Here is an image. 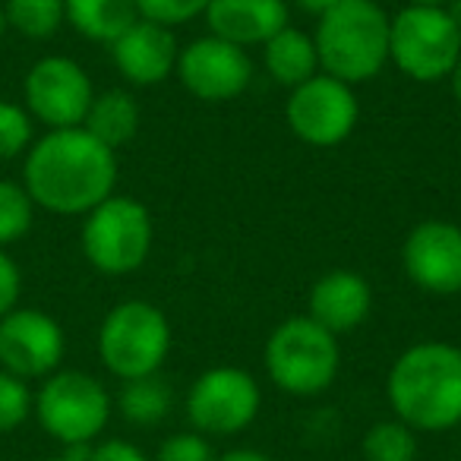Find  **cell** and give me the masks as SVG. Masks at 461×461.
<instances>
[{"instance_id": "cell-1", "label": "cell", "mask_w": 461, "mask_h": 461, "mask_svg": "<svg viewBox=\"0 0 461 461\" xmlns=\"http://www.w3.org/2000/svg\"><path fill=\"white\" fill-rule=\"evenodd\" d=\"M117 155L89 130H48L35 140L23 165V186L35 209L51 215H89L114 193Z\"/></svg>"}, {"instance_id": "cell-2", "label": "cell", "mask_w": 461, "mask_h": 461, "mask_svg": "<svg viewBox=\"0 0 461 461\" xmlns=\"http://www.w3.org/2000/svg\"><path fill=\"white\" fill-rule=\"evenodd\" d=\"M385 395L398 420L417 433H446L461 423V348L417 341L395 357Z\"/></svg>"}, {"instance_id": "cell-3", "label": "cell", "mask_w": 461, "mask_h": 461, "mask_svg": "<svg viewBox=\"0 0 461 461\" xmlns=\"http://www.w3.org/2000/svg\"><path fill=\"white\" fill-rule=\"evenodd\" d=\"M389 26L379 0H339L313 32L322 73L348 86L376 79L389 64Z\"/></svg>"}, {"instance_id": "cell-4", "label": "cell", "mask_w": 461, "mask_h": 461, "mask_svg": "<svg viewBox=\"0 0 461 461\" xmlns=\"http://www.w3.org/2000/svg\"><path fill=\"white\" fill-rule=\"evenodd\" d=\"M341 370L339 335L310 316H291L272 329L266 341V373L282 392L297 398L332 389Z\"/></svg>"}, {"instance_id": "cell-5", "label": "cell", "mask_w": 461, "mask_h": 461, "mask_svg": "<svg viewBox=\"0 0 461 461\" xmlns=\"http://www.w3.org/2000/svg\"><path fill=\"white\" fill-rule=\"evenodd\" d=\"M171 351V322L149 301H121L98 329V357L121 383L158 373Z\"/></svg>"}, {"instance_id": "cell-6", "label": "cell", "mask_w": 461, "mask_h": 461, "mask_svg": "<svg viewBox=\"0 0 461 461\" xmlns=\"http://www.w3.org/2000/svg\"><path fill=\"white\" fill-rule=\"evenodd\" d=\"M32 414L64 446H92L111 420V395L92 373L54 370L35 392Z\"/></svg>"}, {"instance_id": "cell-7", "label": "cell", "mask_w": 461, "mask_h": 461, "mask_svg": "<svg viewBox=\"0 0 461 461\" xmlns=\"http://www.w3.org/2000/svg\"><path fill=\"white\" fill-rule=\"evenodd\" d=\"M83 257L104 276H130L142 269L152 250V215L133 196L111 193L89 215H83Z\"/></svg>"}, {"instance_id": "cell-8", "label": "cell", "mask_w": 461, "mask_h": 461, "mask_svg": "<svg viewBox=\"0 0 461 461\" xmlns=\"http://www.w3.org/2000/svg\"><path fill=\"white\" fill-rule=\"evenodd\" d=\"M461 58V29L446 10L404 7L392 16L389 60L414 83L448 79Z\"/></svg>"}, {"instance_id": "cell-9", "label": "cell", "mask_w": 461, "mask_h": 461, "mask_svg": "<svg viewBox=\"0 0 461 461\" xmlns=\"http://www.w3.org/2000/svg\"><path fill=\"white\" fill-rule=\"evenodd\" d=\"M263 408V392L244 366H212L199 373L186 395V417L193 429L209 439H228L250 427Z\"/></svg>"}, {"instance_id": "cell-10", "label": "cell", "mask_w": 461, "mask_h": 461, "mask_svg": "<svg viewBox=\"0 0 461 461\" xmlns=\"http://www.w3.org/2000/svg\"><path fill=\"white\" fill-rule=\"evenodd\" d=\"M360 117V104L354 95V86L316 73L313 79L291 89L288 104H285V121L291 133L313 149L341 146L354 133Z\"/></svg>"}, {"instance_id": "cell-11", "label": "cell", "mask_w": 461, "mask_h": 461, "mask_svg": "<svg viewBox=\"0 0 461 461\" xmlns=\"http://www.w3.org/2000/svg\"><path fill=\"white\" fill-rule=\"evenodd\" d=\"M23 95H26V111L32 121L45 123L48 130H70L83 127L89 104L95 98L92 79L77 60L60 58H41L32 64L23 83Z\"/></svg>"}, {"instance_id": "cell-12", "label": "cell", "mask_w": 461, "mask_h": 461, "mask_svg": "<svg viewBox=\"0 0 461 461\" xmlns=\"http://www.w3.org/2000/svg\"><path fill=\"white\" fill-rule=\"evenodd\" d=\"M174 73L193 98L218 104L244 95L250 89L253 60L247 48L230 45L218 35H203V39L180 48Z\"/></svg>"}, {"instance_id": "cell-13", "label": "cell", "mask_w": 461, "mask_h": 461, "mask_svg": "<svg viewBox=\"0 0 461 461\" xmlns=\"http://www.w3.org/2000/svg\"><path fill=\"white\" fill-rule=\"evenodd\" d=\"M67 335L54 316L35 307H14L0 320V370L20 379H45L60 370Z\"/></svg>"}, {"instance_id": "cell-14", "label": "cell", "mask_w": 461, "mask_h": 461, "mask_svg": "<svg viewBox=\"0 0 461 461\" xmlns=\"http://www.w3.org/2000/svg\"><path fill=\"white\" fill-rule=\"evenodd\" d=\"M404 276L414 288L436 297L461 291V228L455 221L427 218L408 230L402 244Z\"/></svg>"}, {"instance_id": "cell-15", "label": "cell", "mask_w": 461, "mask_h": 461, "mask_svg": "<svg viewBox=\"0 0 461 461\" xmlns=\"http://www.w3.org/2000/svg\"><path fill=\"white\" fill-rule=\"evenodd\" d=\"M108 48L117 73L130 86H140V89L165 83L174 73V67H177L180 54V45L171 29L161 26V23L142 20V16Z\"/></svg>"}, {"instance_id": "cell-16", "label": "cell", "mask_w": 461, "mask_h": 461, "mask_svg": "<svg viewBox=\"0 0 461 461\" xmlns=\"http://www.w3.org/2000/svg\"><path fill=\"white\" fill-rule=\"evenodd\" d=\"M370 310V282L351 269H332L320 276L307 297V316L332 335H348L357 326H364Z\"/></svg>"}, {"instance_id": "cell-17", "label": "cell", "mask_w": 461, "mask_h": 461, "mask_svg": "<svg viewBox=\"0 0 461 461\" xmlns=\"http://www.w3.org/2000/svg\"><path fill=\"white\" fill-rule=\"evenodd\" d=\"M203 16L209 35L240 48H263L288 26V0H212Z\"/></svg>"}, {"instance_id": "cell-18", "label": "cell", "mask_w": 461, "mask_h": 461, "mask_svg": "<svg viewBox=\"0 0 461 461\" xmlns=\"http://www.w3.org/2000/svg\"><path fill=\"white\" fill-rule=\"evenodd\" d=\"M263 64L269 77L285 89H297L301 83L313 79L316 73H322L313 35L294 29L291 23L263 45Z\"/></svg>"}, {"instance_id": "cell-19", "label": "cell", "mask_w": 461, "mask_h": 461, "mask_svg": "<svg viewBox=\"0 0 461 461\" xmlns=\"http://www.w3.org/2000/svg\"><path fill=\"white\" fill-rule=\"evenodd\" d=\"M140 104L127 89H108L98 92L89 104V114L83 121V130H89L98 142H104L108 149H121L140 133Z\"/></svg>"}, {"instance_id": "cell-20", "label": "cell", "mask_w": 461, "mask_h": 461, "mask_svg": "<svg viewBox=\"0 0 461 461\" xmlns=\"http://www.w3.org/2000/svg\"><path fill=\"white\" fill-rule=\"evenodd\" d=\"M67 23L77 29L83 39L98 45H114L136 20V0H64Z\"/></svg>"}, {"instance_id": "cell-21", "label": "cell", "mask_w": 461, "mask_h": 461, "mask_svg": "<svg viewBox=\"0 0 461 461\" xmlns=\"http://www.w3.org/2000/svg\"><path fill=\"white\" fill-rule=\"evenodd\" d=\"M174 408V389L165 376L149 373L140 379H127L117 395V411L133 427H155L161 423Z\"/></svg>"}, {"instance_id": "cell-22", "label": "cell", "mask_w": 461, "mask_h": 461, "mask_svg": "<svg viewBox=\"0 0 461 461\" xmlns=\"http://www.w3.org/2000/svg\"><path fill=\"white\" fill-rule=\"evenodd\" d=\"M7 26L32 41L54 39L58 29L67 23L64 0H4Z\"/></svg>"}, {"instance_id": "cell-23", "label": "cell", "mask_w": 461, "mask_h": 461, "mask_svg": "<svg viewBox=\"0 0 461 461\" xmlns=\"http://www.w3.org/2000/svg\"><path fill=\"white\" fill-rule=\"evenodd\" d=\"M364 458L366 461H417V429L404 420H376L364 433Z\"/></svg>"}, {"instance_id": "cell-24", "label": "cell", "mask_w": 461, "mask_h": 461, "mask_svg": "<svg viewBox=\"0 0 461 461\" xmlns=\"http://www.w3.org/2000/svg\"><path fill=\"white\" fill-rule=\"evenodd\" d=\"M35 203L29 190L16 180H0V250L23 240L32 230Z\"/></svg>"}, {"instance_id": "cell-25", "label": "cell", "mask_w": 461, "mask_h": 461, "mask_svg": "<svg viewBox=\"0 0 461 461\" xmlns=\"http://www.w3.org/2000/svg\"><path fill=\"white\" fill-rule=\"evenodd\" d=\"M35 142V123L26 104H16L0 98V161H10L16 155H26Z\"/></svg>"}, {"instance_id": "cell-26", "label": "cell", "mask_w": 461, "mask_h": 461, "mask_svg": "<svg viewBox=\"0 0 461 461\" xmlns=\"http://www.w3.org/2000/svg\"><path fill=\"white\" fill-rule=\"evenodd\" d=\"M35 395L26 379L0 370V433H14L32 417Z\"/></svg>"}, {"instance_id": "cell-27", "label": "cell", "mask_w": 461, "mask_h": 461, "mask_svg": "<svg viewBox=\"0 0 461 461\" xmlns=\"http://www.w3.org/2000/svg\"><path fill=\"white\" fill-rule=\"evenodd\" d=\"M212 0H136V10H140L142 20L161 23V26L174 29L184 26V23L196 20L205 14Z\"/></svg>"}, {"instance_id": "cell-28", "label": "cell", "mask_w": 461, "mask_h": 461, "mask_svg": "<svg viewBox=\"0 0 461 461\" xmlns=\"http://www.w3.org/2000/svg\"><path fill=\"white\" fill-rule=\"evenodd\" d=\"M155 461H218L212 439L203 433H174L155 452Z\"/></svg>"}, {"instance_id": "cell-29", "label": "cell", "mask_w": 461, "mask_h": 461, "mask_svg": "<svg viewBox=\"0 0 461 461\" xmlns=\"http://www.w3.org/2000/svg\"><path fill=\"white\" fill-rule=\"evenodd\" d=\"M20 294H23L20 266L14 263V257H7V250H0V320L14 307H20Z\"/></svg>"}, {"instance_id": "cell-30", "label": "cell", "mask_w": 461, "mask_h": 461, "mask_svg": "<svg viewBox=\"0 0 461 461\" xmlns=\"http://www.w3.org/2000/svg\"><path fill=\"white\" fill-rule=\"evenodd\" d=\"M86 461H149V458H146V452H142L140 446H133V442L104 439V442H98V446L92 442Z\"/></svg>"}, {"instance_id": "cell-31", "label": "cell", "mask_w": 461, "mask_h": 461, "mask_svg": "<svg viewBox=\"0 0 461 461\" xmlns=\"http://www.w3.org/2000/svg\"><path fill=\"white\" fill-rule=\"evenodd\" d=\"M291 4H294L297 10H303V14H310V16L320 20V16L326 14V10H332L339 0H291Z\"/></svg>"}, {"instance_id": "cell-32", "label": "cell", "mask_w": 461, "mask_h": 461, "mask_svg": "<svg viewBox=\"0 0 461 461\" xmlns=\"http://www.w3.org/2000/svg\"><path fill=\"white\" fill-rule=\"evenodd\" d=\"M218 461H272V458L257 452V448H230V452L218 455Z\"/></svg>"}, {"instance_id": "cell-33", "label": "cell", "mask_w": 461, "mask_h": 461, "mask_svg": "<svg viewBox=\"0 0 461 461\" xmlns=\"http://www.w3.org/2000/svg\"><path fill=\"white\" fill-rule=\"evenodd\" d=\"M448 86H452V98L461 104V58H458V64H455V70L448 73Z\"/></svg>"}, {"instance_id": "cell-34", "label": "cell", "mask_w": 461, "mask_h": 461, "mask_svg": "<svg viewBox=\"0 0 461 461\" xmlns=\"http://www.w3.org/2000/svg\"><path fill=\"white\" fill-rule=\"evenodd\" d=\"M446 14L452 16V23L461 29V0H448V4H446Z\"/></svg>"}, {"instance_id": "cell-35", "label": "cell", "mask_w": 461, "mask_h": 461, "mask_svg": "<svg viewBox=\"0 0 461 461\" xmlns=\"http://www.w3.org/2000/svg\"><path fill=\"white\" fill-rule=\"evenodd\" d=\"M411 7H433V10H446L448 0H408Z\"/></svg>"}, {"instance_id": "cell-36", "label": "cell", "mask_w": 461, "mask_h": 461, "mask_svg": "<svg viewBox=\"0 0 461 461\" xmlns=\"http://www.w3.org/2000/svg\"><path fill=\"white\" fill-rule=\"evenodd\" d=\"M7 14H4V0H0V39H4V35H7Z\"/></svg>"}, {"instance_id": "cell-37", "label": "cell", "mask_w": 461, "mask_h": 461, "mask_svg": "<svg viewBox=\"0 0 461 461\" xmlns=\"http://www.w3.org/2000/svg\"><path fill=\"white\" fill-rule=\"evenodd\" d=\"M41 461H70V458H41Z\"/></svg>"}, {"instance_id": "cell-38", "label": "cell", "mask_w": 461, "mask_h": 461, "mask_svg": "<svg viewBox=\"0 0 461 461\" xmlns=\"http://www.w3.org/2000/svg\"><path fill=\"white\" fill-rule=\"evenodd\" d=\"M455 429H458V442H461V423H458V427H455Z\"/></svg>"}]
</instances>
